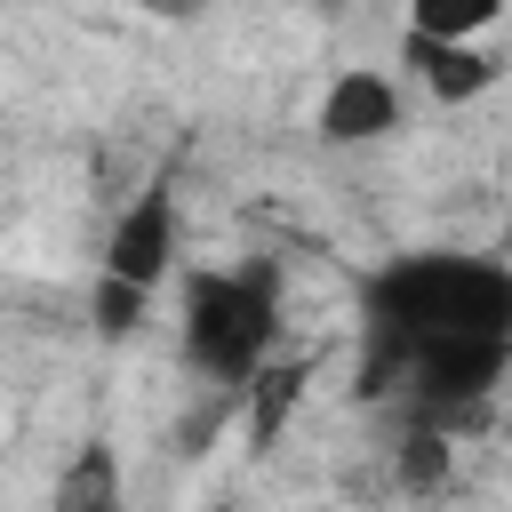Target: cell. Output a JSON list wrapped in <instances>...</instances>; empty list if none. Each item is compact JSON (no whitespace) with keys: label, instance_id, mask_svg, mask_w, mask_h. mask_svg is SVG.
Here are the masks:
<instances>
[{"label":"cell","instance_id":"1","mask_svg":"<svg viewBox=\"0 0 512 512\" xmlns=\"http://www.w3.org/2000/svg\"><path fill=\"white\" fill-rule=\"evenodd\" d=\"M512 344V272L480 248H416L360 280V400H392L400 368L432 344Z\"/></svg>","mask_w":512,"mask_h":512},{"label":"cell","instance_id":"2","mask_svg":"<svg viewBox=\"0 0 512 512\" xmlns=\"http://www.w3.org/2000/svg\"><path fill=\"white\" fill-rule=\"evenodd\" d=\"M176 336H184V368L192 376L240 392L280 344V272L264 256L192 272L184 304H176Z\"/></svg>","mask_w":512,"mask_h":512},{"label":"cell","instance_id":"3","mask_svg":"<svg viewBox=\"0 0 512 512\" xmlns=\"http://www.w3.org/2000/svg\"><path fill=\"white\" fill-rule=\"evenodd\" d=\"M312 128L328 152H368V144H392L408 128V88L384 72V64H344L328 72L320 104H312Z\"/></svg>","mask_w":512,"mask_h":512},{"label":"cell","instance_id":"4","mask_svg":"<svg viewBox=\"0 0 512 512\" xmlns=\"http://www.w3.org/2000/svg\"><path fill=\"white\" fill-rule=\"evenodd\" d=\"M176 240H184V216H176V184L152 176L144 192H128V208L112 216L104 232V272L128 280V288H160L168 264H176Z\"/></svg>","mask_w":512,"mask_h":512},{"label":"cell","instance_id":"5","mask_svg":"<svg viewBox=\"0 0 512 512\" xmlns=\"http://www.w3.org/2000/svg\"><path fill=\"white\" fill-rule=\"evenodd\" d=\"M400 56H408V80H416L432 104H448V112L496 96V80H504V56H496L488 40H424V32H408Z\"/></svg>","mask_w":512,"mask_h":512},{"label":"cell","instance_id":"6","mask_svg":"<svg viewBox=\"0 0 512 512\" xmlns=\"http://www.w3.org/2000/svg\"><path fill=\"white\" fill-rule=\"evenodd\" d=\"M48 512H128V472L112 440H80L48 488Z\"/></svg>","mask_w":512,"mask_h":512},{"label":"cell","instance_id":"7","mask_svg":"<svg viewBox=\"0 0 512 512\" xmlns=\"http://www.w3.org/2000/svg\"><path fill=\"white\" fill-rule=\"evenodd\" d=\"M392 480H400L408 496L448 488V480H456V432H440V424L408 416V432H400V448H392Z\"/></svg>","mask_w":512,"mask_h":512},{"label":"cell","instance_id":"8","mask_svg":"<svg viewBox=\"0 0 512 512\" xmlns=\"http://www.w3.org/2000/svg\"><path fill=\"white\" fill-rule=\"evenodd\" d=\"M400 16L424 40H488L504 24V0H400Z\"/></svg>","mask_w":512,"mask_h":512},{"label":"cell","instance_id":"9","mask_svg":"<svg viewBox=\"0 0 512 512\" xmlns=\"http://www.w3.org/2000/svg\"><path fill=\"white\" fill-rule=\"evenodd\" d=\"M144 312H152V288H128V280H112V272H96V296H88V320H96V336H104V344H120V336H136V328H144Z\"/></svg>","mask_w":512,"mask_h":512},{"label":"cell","instance_id":"10","mask_svg":"<svg viewBox=\"0 0 512 512\" xmlns=\"http://www.w3.org/2000/svg\"><path fill=\"white\" fill-rule=\"evenodd\" d=\"M152 16H168V24H192V16H208V0H144Z\"/></svg>","mask_w":512,"mask_h":512},{"label":"cell","instance_id":"11","mask_svg":"<svg viewBox=\"0 0 512 512\" xmlns=\"http://www.w3.org/2000/svg\"><path fill=\"white\" fill-rule=\"evenodd\" d=\"M216 512H232V504H216Z\"/></svg>","mask_w":512,"mask_h":512}]
</instances>
